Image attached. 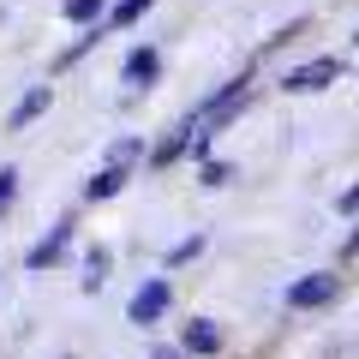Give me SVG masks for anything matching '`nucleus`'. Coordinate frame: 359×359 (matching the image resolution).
Here are the masks:
<instances>
[{
    "label": "nucleus",
    "instance_id": "nucleus-1",
    "mask_svg": "<svg viewBox=\"0 0 359 359\" xmlns=\"http://www.w3.org/2000/svg\"><path fill=\"white\" fill-rule=\"evenodd\" d=\"M335 78H341V60H335V54H318V60H306V66H287L282 90L287 96H318V90H330Z\"/></svg>",
    "mask_w": 359,
    "mask_h": 359
},
{
    "label": "nucleus",
    "instance_id": "nucleus-2",
    "mask_svg": "<svg viewBox=\"0 0 359 359\" xmlns=\"http://www.w3.org/2000/svg\"><path fill=\"white\" fill-rule=\"evenodd\" d=\"M335 294H341V276H335V269H311V276H299V282L287 287V311H318V306H330Z\"/></svg>",
    "mask_w": 359,
    "mask_h": 359
},
{
    "label": "nucleus",
    "instance_id": "nucleus-3",
    "mask_svg": "<svg viewBox=\"0 0 359 359\" xmlns=\"http://www.w3.org/2000/svg\"><path fill=\"white\" fill-rule=\"evenodd\" d=\"M168 299H174V294H168V282H162V276H150V282H144L138 294H132L126 318H132V323H138V330H144V323H156V318H162V311H168Z\"/></svg>",
    "mask_w": 359,
    "mask_h": 359
},
{
    "label": "nucleus",
    "instance_id": "nucleus-4",
    "mask_svg": "<svg viewBox=\"0 0 359 359\" xmlns=\"http://www.w3.org/2000/svg\"><path fill=\"white\" fill-rule=\"evenodd\" d=\"M66 245H72V222H54V233H42V240L25 252V269H48V264H60Z\"/></svg>",
    "mask_w": 359,
    "mask_h": 359
},
{
    "label": "nucleus",
    "instance_id": "nucleus-5",
    "mask_svg": "<svg viewBox=\"0 0 359 359\" xmlns=\"http://www.w3.org/2000/svg\"><path fill=\"white\" fill-rule=\"evenodd\" d=\"M120 78H126L132 90H150L156 78H162V54H156V48H132L126 66H120Z\"/></svg>",
    "mask_w": 359,
    "mask_h": 359
},
{
    "label": "nucleus",
    "instance_id": "nucleus-6",
    "mask_svg": "<svg viewBox=\"0 0 359 359\" xmlns=\"http://www.w3.org/2000/svg\"><path fill=\"white\" fill-rule=\"evenodd\" d=\"M180 347H186L192 359H210V353H222V330L210 318H192V323H186V335H180Z\"/></svg>",
    "mask_w": 359,
    "mask_h": 359
},
{
    "label": "nucleus",
    "instance_id": "nucleus-7",
    "mask_svg": "<svg viewBox=\"0 0 359 359\" xmlns=\"http://www.w3.org/2000/svg\"><path fill=\"white\" fill-rule=\"evenodd\" d=\"M48 102H54V90H48V84H36V90L25 96V102L13 108V132H25L30 120H36V114H48Z\"/></svg>",
    "mask_w": 359,
    "mask_h": 359
},
{
    "label": "nucleus",
    "instance_id": "nucleus-8",
    "mask_svg": "<svg viewBox=\"0 0 359 359\" xmlns=\"http://www.w3.org/2000/svg\"><path fill=\"white\" fill-rule=\"evenodd\" d=\"M120 186H126V168H102V174H90L84 198H90V204H96V198H114Z\"/></svg>",
    "mask_w": 359,
    "mask_h": 359
},
{
    "label": "nucleus",
    "instance_id": "nucleus-9",
    "mask_svg": "<svg viewBox=\"0 0 359 359\" xmlns=\"http://www.w3.org/2000/svg\"><path fill=\"white\" fill-rule=\"evenodd\" d=\"M102 6H108V0H60L66 25H96V18H102Z\"/></svg>",
    "mask_w": 359,
    "mask_h": 359
},
{
    "label": "nucleus",
    "instance_id": "nucleus-10",
    "mask_svg": "<svg viewBox=\"0 0 359 359\" xmlns=\"http://www.w3.org/2000/svg\"><path fill=\"white\" fill-rule=\"evenodd\" d=\"M198 252H204V233H192V240H180V245H174V252H168V257H162V264H168V269H180V264H192V257H198Z\"/></svg>",
    "mask_w": 359,
    "mask_h": 359
},
{
    "label": "nucleus",
    "instance_id": "nucleus-11",
    "mask_svg": "<svg viewBox=\"0 0 359 359\" xmlns=\"http://www.w3.org/2000/svg\"><path fill=\"white\" fill-rule=\"evenodd\" d=\"M150 6H156V0H120V6H114V25H138Z\"/></svg>",
    "mask_w": 359,
    "mask_h": 359
},
{
    "label": "nucleus",
    "instance_id": "nucleus-12",
    "mask_svg": "<svg viewBox=\"0 0 359 359\" xmlns=\"http://www.w3.org/2000/svg\"><path fill=\"white\" fill-rule=\"evenodd\" d=\"M84 269H90V276H84V287H90V294H96V287H102V269H108V245H96Z\"/></svg>",
    "mask_w": 359,
    "mask_h": 359
},
{
    "label": "nucleus",
    "instance_id": "nucleus-13",
    "mask_svg": "<svg viewBox=\"0 0 359 359\" xmlns=\"http://www.w3.org/2000/svg\"><path fill=\"white\" fill-rule=\"evenodd\" d=\"M13 198H18V168H0V216L13 210Z\"/></svg>",
    "mask_w": 359,
    "mask_h": 359
},
{
    "label": "nucleus",
    "instance_id": "nucleus-14",
    "mask_svg": "<svg viewBox=\"0 0 359 359\" xmlns=\"http://www.w3.org/2000/svg\"><path fill=\"white\" fill-rule=\"evenodd\" d=\"M198 180H204V186H228L233 168H228V162H204V174H198Z\"/></svg>",
    "mask_w": 359,
    "mask_h": 359
},
{
    "label": "nucleus",
    "instance_id": "nucleus-15",
    "mask_svg": "<svg viewBox=\"0 0 359 359\" xmlns=\"http://www.w3.org/2000/svg\"><path fill=\"white\" fill-rule=\"evenodd\" d=\"M335 210H359V180H353V186H347L341 198H335Z\"/></svg>",
    "mask_w": 359,
    "mask_h": 359
},
{
    "label": "nucleus",
    "instance_id": "nucleus-16",
    "mask_svg": "<svg viewBox=\"0 0 359 359\" xmlns=\"http://www.w3.org/2000/svg\"><path fill=\"white\" fill-rule=\"evenodd\" d=\"M156 359H192V353H186V347H180V353H174V347H162V353H156Z\"/></svg>",
    "mask_w": 359,
    "mask_h": 359
},
{
    "label": "nucleus",
    "instance_id": "nucleus-17",
    "mask_svg": "<svg viewBox=\"0 0 359 359\" xmlns=\"http://www.w3.org/2000/svg\"><path fill=\"white\" fill-rule=\"evenodd\" d=\"M347 257H359V228H353V233H347Z\"/></svg>",
    "mask_w": 359,
    "mask_h": 359
}]
</instances>
